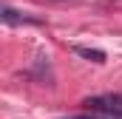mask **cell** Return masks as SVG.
I'll list each match as a JSON object with an SVG mask.
<instances>
[{
	"label": "cell",
	"instance_id": "cell-1",
	"mask_svg": "<svg viewBox=\"0 0 122 119\" xmlns=\"http://www.w3.org/2000/svg\"><path fill=\"white\" fill-rule=\"evenodd\" d=\"M82 105H85L88 111H99V114L122 116V94H99V96H88Z\"/></svg>",
	"mask_w": 122,
	"mask_h": 119
},
{
	"label": "cell",
	"instance_id": "cell-2",
	"mask_svg": "<svg viewBox=\"0 0 122 119\" xmlns=\"http://www.w3.org/2000/svg\"><path fill=\"white\" fill-rule=\"evenodd\" d=\"M0 17H3V23H9V26H17V23H40V20L26 17V14H20V11H14V9H9V6H3Z\"/></svg>",
	"mask_w": 122,
	"mask_h": 119
},
{
	"label": "cell",
	"instance_id": "cell-3",
	"mask_svg": "<svg viewBox=\"0 0 122 119\" xmlns=\"http://www.w3.org/2000/svg\"><path fill=\"white\" fill-rule=\"evenodd\" d=\"M74 54H80V57L91 60V62H105V51H99V48H85V45H74Z\"/></svg>",
	"mask_w": 122,
	"mask_h": 119
},
{
	"label": "cell",
	"instance_id": "cell-4",
	"mask_svg": "<svg viewBox=\"0 0 122 119\" xmlns=\"http://www.w3.org/2000/svg\"><path fill=\"white\" fill-rule=\"evenodd\" d=\"M65 119H122V116H111V114H99V111H91V114H80V116H65Z\"/></svg>",
	"mask_w": 122,
	"mask_h": 119
}]
</instances>
